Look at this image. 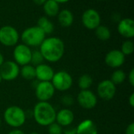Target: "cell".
<instances>
[{"instance_id":"obj_1","label":"cell","mask_w":134,"mask_h":134,"mask_svg":"<svg viewBox=\"0 0 134 134\" xmlns=\"http://www.w3.org/2000/svg\"><path fill=\"white\" fill-rule=\"evenodd\" d=\"M39 51L45 61L54 63L63 58L65 52V45L64 41L59 37H46L39 46Z\"/></svg>"},{"instance_id":"obj_2","label":"cell","mask_w":134,"mask_h":134,"mask_svg":"<svg viewBox=\"0 0 134 134\" xmlns=\"http://www.w3.org/2000/svg\"><path fill=\"white\" fill-rule=\"evenodd\" d=\"M57 111L49 102H38L33 109V117L35 122L41 126H49L55 122Z\"/></svg>"},{"instance_id":"obj_3","label":"cell","mask_w":134,"mask_h":134,"mask_svg":"<svg viewBox=\"0 0 134 134\" xmlns=\"http://www.w3.org/2000/svg\"><path fill=\"white\" fill-rule=\"evenodd\" d=\"M26 113L19 106L8 107L3 114V119L5 122L10 127L19 129L26 122Z\"/></svg>"},{"instance_id":"obj_4","label":"cell","mask_w":134,"mask_h":134,"mask_svg":"<svg viewBox=\"0 0 134 134\" xmlns=\"http://www.w3.org/2000/svg\"><path fill=\"white\" fill-rule=\"evenodd\" d=\"M46 37V35L37 25L25 28L20 36L22 43L27 45L29 47H39Z\"/></svg>"},{"instance_id":"obj_5","label":"cell","mask_w":134,"mask_h":134,"mask_svg":"<svg viewBox=\"0 0 134 134\" xmlns=\"http://www.w3.org/2000/svg\"><path fill=\"white\" fill-rule=\"evenodd\" d=\"M51 83L55 90L59 92H66L69 90L73 85L71 75L64 70H60L54 73Z\"/></svg>"},{"instance_id":"obj_6","label":"cell","mask_w":134,"mask_h":134,"mask_svg":"<svg viewBox=\"0 0 134 134\" xmlns=\"http://www.w3.org/2000/svg\"><path fill=\"white\" fill-rule=\"evenodd\" d=\"M20 34L11 25H4L0 28V43L5 47H15L18 44Z\"/></svg>"},{"instance_id":"obj_7","label":"cell","mask_w":134,"mask_h":134,"mask_svg":"<svg viewBox=\"0 0 134 134\" xmlns=\"http://www.w3.org/2000/svg\"><path fill=\"white\" fill-rule=\"evenodd\" d=\"M31 54L32 51L31 47L24 43H19L14 47L13 57L14 62L19 66H23L27 64H31Z\"/></svg>"},{"instance_id":"obj_8","label":"cell","mask_w":134,"mask_h":134,"mask_svg":"<svg viewBox=\"0 0 134 134\" xmlns=\"http://www.w3.org/2000/svg\"><path fill=\"white\" fill-rule=\"evenodd\" d=\"M55 92L51 81H38L35 88V96L39 102H48L53 97Z\"/></svg>"},{"instance_id":"obj_9","label":"cell","mask_w":134,"mask_h":134,"mask_svg":"<svg viewBox=\"0 0 134 134\" xmlns=\"http://www.w3.org/2000/svg\"><path fill=\"white\" fill-rule=\"evenodd\" d=\"M20 66L14 61H5L0 67V75L2 81H11L20 75Z\"/></svg>"},{"instance_id":"obj_10","label":"cell","mask_w":134,"mask_h":134,"mask_svg":"<svg viewBox=\"0 0 134 134\" xmlns=\"http://www.w3.org/2000/svg\"><path fill=\"white\" fill-rule=\"evenodd\" d=\"M100 15L95 9H87L82 15V23L87 29L95 30L100 24Z\"/></svg>"},{"instance_id":"obj_11","label":"cell","mask_w":134,"mask_h":134,"mask_svg":"<svg viewBox=\"0 0 134 134\" xmlns=\"http://www.w3.org/2000/svg\"><path fill=\"white\" fill-rule=\"evenodd\" d=\"M77 102L79 106L86 110L93 109L97 104V95L91 90H80L77 96Z\"/></svg>"},{"instance_id":"obj_12","label":"cell","mask_w":134,"mask_h":134,"mask_svg":"<svg viewBox=\"0 0 134 134\" xmlns=\"http://www.w3.org/2000/svg\"><path fill=\"white\" fill-rule=\"evenodd\" d=\"M97 96L104 100H112L116 93V85L110 80H104L100 81L97 88Z\"/></svg>"},{"instance_id":"obj_13","label":"cell","mask_w":134,"mask_h":134,"mask_svg":"<svg viewBox=\"0 0 134 134\" xmlns=\"http://www.w3.org/2000/svg\"><path fill=\"white\" fill-rule=\"evenodd\" d=\"M126 56L120 50L118 49H114L108 52L104 58L106 65L113 69H118L121 67L124 64Z\"/></svg>"},{"instance_id":"obj_14","label":"cell","mask_w":134,"mask_h":134,"mask_svg":"<svg viewBox=\"0 0 134 134\" xmlns=\"http://www.w3.org/2000/svg\"><path fill=\"white\" fill-rule=\"evenodd\" d=\"M118 32L122 37L132 39L134 36V21L131 18L121 19L118 23Z\"/></svg>"},{"instance_id":"obj_15","label":"cell","mask_w":134,"mask_h":134,"mask_svg":"<svg viewBox=\"0 0 134 134\" xmlns=\"http://www.w3.org/2000/svg\"><path fill=\"white\" fill-rule=\"evenodd\" d=\"M55 72L48 64L42 63L35 66V79L39 81H51Z\"/></svg>"},{"instance_id":"obj_16","label":"cell","mask_w":134,"mask_h":134,"mask_svg":"<svg viewBox=\"0 0 134 134\" xmlns=\"http://www.w3.org/2000/svg\"><path fill=\"white\" fill-rule=\"evenodd\" d=\"M75 119V115L73 111L68 108H63L56 114L55 122L60 125L61 127L70 126Z\"/></svg>"},{"instance_id":"obj_17","label":"cell","mask_w":134,"mask_h":134,"mask_svg":"<svg viewBox=\"0 0 134 134\" xmlns=\"http://www.w3.org/2000/svg\"><path fill=\"white\" fill-rule=\"evenodd\" d=\"M75 129L76 134H98L97 126L91 119L82 121Z\"/></svg>"},{"instance_id":"obj_18","label":"cell","mask_w":134,"mask_h":134,"mask_svg":"<svg viewBox=\"0 0 134 134\" xmlns=\"http://www.w3.org/2000/svg\"><path fill=\"white\" fill-rule=\"evenodd\" d=\"M58 22L62 27H70L74 22V15L72 12L68 9H64L57 14Z\"/></svg>"},{"instance_id":"obj_19","label":"cell","mask_w":134,"mask_h":134,"mask_svg":"<svg viewBox=\"0 0 134 134\" xmlns=\"http://www.w3.org/2000/svg\"><path fill=\"white\" fill-rule=\"evenodd\" d=\"M43 10L48 17H56L60 12V5L54 0H47L43 4Z\"/></svg>"},{"instance_id":"obj_20","label":"cell","mask_w":134,"mask_h":134,"mask_svg":"<svg viewBox=\"0 0 134 134\" xmlns=\"http://www.w3.org/2000/svg\"><path fill=\"white\" fill-rule=\"evenodd\" d=\"M37 26L39 27L46 35H49L54 31V25L47 17H41L37 21Z\"/></svg>"},{"instance_id":"obj_21","label":"cell","mask_w":134,"mask_h":134,"mask_svg":"<svg viewBox=\"0 0 134 134\" xmlns=\"http://www.w3.org/2000/svg\"><path fill=\"white\" fill-rule=\"evenodd\" d=\"M20 75L27 81H33L35 79V67L31 64L23 66L20 69Z\"/></svg>"},{"instance_id":"obj_22","label":"cell","mask_w":134,"mask_h":134,"mask_svg":"<svg viewBox=\"0 0 134 134\" xmlns=\"http://www.w3.org/2000/svg\"><path fill=\"white\" fill-rule=\"evenodd\" d=\"M95 35L101 41H107L111 38V33L109 29L105 25L100 24L96 29H95Z\"/></svg>"},{"instance_id":"obj_23","label":"cell","mask_w":134,"mask_h":134,"mask_svg":"<svg viewBox=\"0 0 134 134\" xmlns=\"http://www.w3.org/2000/svg\"><path fill=\"white\" fill-rule=\"evenodd\" d=\"M93 78L90 74H82L78 81V85L80 90H88L93 85Z\"/></svg>"},{"instance_id":"obj_24","label":"cell","mask_w":134,"mask_h":134,"mask_svg":"<svg viewBox=\"0 0 134 134\" xmlns=\"http://www.w3.org/2000/svg\"><path fill=\"white\" fill-rule=\"evenodd\" d=\"M126 78V73L120 70V69H118L116 70H115L112 74H111V79L110 81L115 85H121L122 84L125 80Z\"/></svg>"},{"instance_id":"obj_25","label":"cell","mask_w":134,"mask_h":134,"mask_svg":"<svg viewBox=\"0 0 134 134\" xmlns=\"http://www.w3.org/2000/svg\"><path fill=\"white\" fill-rule=\"evenodd\" d=\"M122 53L126 56V55H130L133 53L134 51V44L132 40L127 39L124 41L122 44L121 50Z\"/></svg>"},{"instance_id":"obj_26","label":"cell","mask_w":134,"mask_h":134,"mask_svg":"<svg viewBox=\"0 0 134 134\" xmlns=\"http://www.w3.org/2000/svg\"><path fill=\"white\" fill-rule=\"evenodd\" d=\"M44 58L41 54V52L39 51V50H35V51H32V54H31V64L32 66H34L35 67L44 63Z\"/></svg>"},{"instance_id":"obj_27","label":"cell","mask_w":134,"mask_h":134,"mask_svg":"<svg viewBox=\"0 0 134 134\" xmlns=\"http://www.w3.org/2000/svg\"><path fill=\"white\" fill-rule=\"evenodd\" d=\"M47 127L49 134H63V127H61L57 122H53Z\"/></svg>"},{"instance_id":"obj_28","label":"cell","mask_w":134,"mask_h":134,"mask_svg":"<svg viewBox=\"0 0 134 134\" xmlns=\"http://www.w3.org/2000/svg\"><path fill=\"white\" fill-rule=\"evenodd\" d=\"M61 102L62 103L66 106V107H70L71 105H72L74 103V100H73V98L71 96H70L69 95H66V96H64L61 99Z\"/></svg>"},{"instance_id":"obj_29","label":"cell","mask_w":134,"mask_h":134,"mask_svg":"<svg viewBox=\"0 0 134 134\" xmlns=\"http://www.w3.org/2000/svg\"><path fill=\"white\" fill-rule=\"evenodd\" d=\"M63 134H76V129L70 126L66 127V129L63 130Z\"/></svg>"},{"instance_id":"obj_30","label":"cell","mask_w":134,"mask_h":134,"mask_svg":"<svg viewBox=\"0 0 134 134\" xmlns=\"http://www.w3.org/2000/svg\"><path fill=\"white\" fill-rule=\"evenodd\" d=\"M128 81L131 86H134V69H132L128 75Z\"/></svg>"},{"instance_id":"obj_31","label":"cell","mask_w":134,"mask_h":134,"mask_svg":"<svg viewBox=\"0 0 134 134\" xmlns=\"http://www.w3.org/2000/svg\"><path fill=\"white\" fill-rule=\"evenodd\" d=\"M126 134H134V123L132 122L130 125H128V126L126 129Z\"/></svg>"},{"instance_id":"obj_32","label":"cell","mask_w":134,"mask_h":134,"mask_svg":"<svg viewBox=\"0 0 134 134\" xmlns=\"http://www.w3.org/2000/svg\"><path fill=\"white\" fill-rule=\"evenodd\" d=\"M128 101H129V104L131 107H134V92H132L128 99Z\"/></svg>"},{"instance_id":"obj_33","label":"cell","mask_w":134,"mask_h":134,"mask_svg":"<svg viewBox=\"0 0 134 134\" xmlns=\"http://www.w3.org/2000/svg\"><path fill=\"white\" fill-rule=\"evenodd\" d=\"M7 134H25L24 131H22L20 129H13L10 132H9Z\"/></svg>"},{"instance_id":"obj_34","label":"cell","mask_w":134,"mask_h":134,"mask_svg":"<svg viewBox=\"0 0 134 134\" xmlns=\"http://www.w3.org/2000/svg\"><path fill=\"white\" fill-rule=\"evenodd\" d=\"M47 0H33L34 3L36 4L37 6H43V4L46 2Z\"/></svg>"},{"instance_id":"obj_35","label":"cell","mask_w":134,"mask_h":134,"mask_svg":"<svg viewBox=\"0 0 134 134\" xmlns=\"http://www.w3.org/2000/svg\"><path fill=\"white\" fill-rule=\"evenodd\" d=\"M5 62V59H4V56L3 54L0 52V67L2 66V65L3 64V62Z\"/></svg>"},{"instance_id":"obj_36","label":"cell","mask_w":134,"mask_h":134,"mask_svg":"<svg viewBox=\"0 0 134 134\" xmlns=\"http://www.w3.org/2000/svg\"><path fill=\"white\" fill-rule=\"evenodd\" d=\"M55 2H57L58 4H62V3H66L68 2L70 0H54Z\"/></svg>"},{"instance_id":"obj_37","label":"cell","mask_w":134,"mask_h":134,"mask_svg":"<svg viewBox=\"0 0 134 134\" xmlns=\"http://www.w3.org/2000/svg\"><path fill=\"white\" fill-rule=\"evenodd\" d=\"M29 134H40V133H37V132H31V133H30Z\"/></svg>"},{"instance_id":"obj_38","label":"cell","mask_w":134,"mask_h":134,"mask_svg":"<svg viewBox=\"0 0 134 134\" xmlns=\"http://www.w3.org/2000/svg\"><path fill=\"white\" fill-rule=\"evenodd\" d=\"M2 81V77H1V75H0V83Z\"/></svg>"},{"instance_id":"obj_39","label":"cell","mask_w":134,"mask_h":134,"mask_svg":"<svg viewBox=\"0 0 134 134\" xmlns=\"http://www.w3.org/2000/svg\"><path fill=\"white\" fill-rule=\"evenodd\" d=\"M1 122H2V121H1V118H0V126H1Z\"/></svg>"},{"instance_id":"obj_40","label":"cell","mask_w":134,"mask_h":134,"mask_svg":"<svg viewBox=\"0 0 134 134\" xmlns=\"http://www.w3.org/2000/svg\"><path fill=\"white\" fill-rule=\"evenodd\" d=\"M99 1H104V0H99Z\"/></svg>"}]
</instances>
